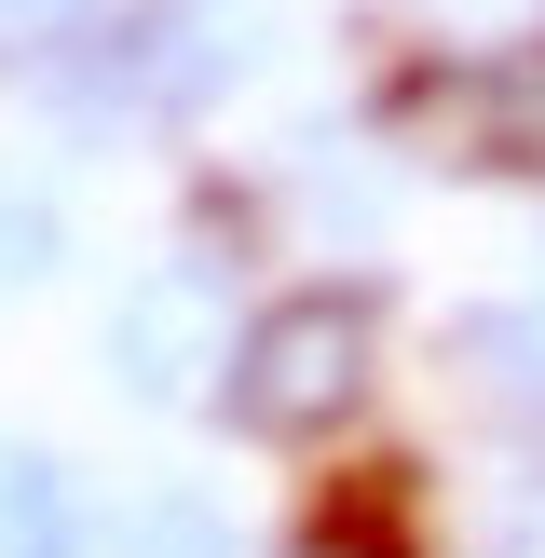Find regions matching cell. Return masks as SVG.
<instances>
[{
  "label": "cell",
  "instance_id": "5",
  "mask_svg": "<svg viewBox=\"0 0 545 558\" xmlns=\"http://www.w3.org/2000/svg\"><path fill=\"white\" fill-rule=\"evenodd\" d=\"M0 558H109V518L82 490V463L41 450V436H0Z\"/></svg>",
  "mask_w": 545,
  "mask_h": 558
},
{
  "label": "cell",
  "instance_id": "6",
  "mask_svg": "<svg viewBox=\"0 0 545 558\" xmlns=\"http://www.w3.org/2000/svg\"><path fill=\"white\" fill-rule=\"evenodd\" d=\"M109 558H259V532H245V505L218 477H150L109 518Z\"/></svg>",
  "mask_w": 545,
  "mask_h": 558
},
{
  "label": "cell",
  "instance_id": "2",
  "mask_svg": "<svg viewBox=\"0 0 545 558\" xmlns=\"http://www.w3.org/2000/svg\"><path fill=\"white\" fill-rule=\"evenodd\" d=\"M368 150L423 178H545V27L409 41L368 82Z\"/></svg>",
  "mask_w": 545,
  "mask_h": 558
},
{
  "label": "cell",
  "instance_id": "1",
  "mask_svg": "<svg viewBox=\"0 0 545 558\" xmlns=\"http://www.w3.org/2000/svg\"><path fill=\"white\" fill-rule=\"evenodd\" d=\"M218 423L245 450H341L382 409V287L368 272H287L232 314V354H218Z\"/></svg>",
  "mask_w": 545,
  "mask_h": 558
},
{
  "label": "cell",
  "instance_id": "7",
  "mask_svg": "<svg viewBox=\"0 0 545 558\" xmlns=\"http://www.w3.org/2000/svg\"><path fill=\"white\" fill-rule=\"evenodd\" d=\"M69 259H82V205L41 163H0V300H41Z\"/></svg>",
  "mask_w": 545,
  "mask_h": 558
},
{
  "label": "cell",
  "instance_id": "3",
  "mask_svg": "<svg viewBox=\"0 0 545 558\" xmlns=\"http://www.w3.org/2000/svg\"><path fill=\"white\" fill-rule=\"evenodd\" d=\"M232 314H245V300L218 287V272L150 259L136 287H109V314H96V381L123 409H205L218 396V354H232Z\"/></svg>",
  "mask_w": 545,
  "mask_h": 558
},
{
  "label": "cell",
  "instance_id": "4",
  "mask_svg": "<svg viewBox=\"0 0 545 558\" xmlns=\"http://www.w3.org/2000/svg\"><path fill=\"white\" fill-rule=\"evenodd\" d=\"M436 368H450V396L477 409V423L545 436V300H463V314L436 327Z\"/></svg>",
  "mask_w": 545,
  "mask_h": 558
},
{
  "label": "cell",
  "instance_id": "8",
  "mask_svg": "<svg viewBox=\"0 0 545 558\" xmlns=\"http://www.w3.org/2000/svg\"><path fill=\"white\" fill-rule=\"evenodd\" d=\"M96 14H109V0H0V41H14V54H55L69 27H96Z\"/></svg>",
  "mask_w": 545,
  "mask_h": 558
}]
</instances>
